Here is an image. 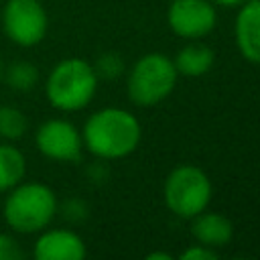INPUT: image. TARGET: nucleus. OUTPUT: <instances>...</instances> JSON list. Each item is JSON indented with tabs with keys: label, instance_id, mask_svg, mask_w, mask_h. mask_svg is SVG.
Returning <instances> with one entry per match:
<instances>
[{
	"label": "nucleus",
	"instance_id": "nucleus-1",
	"mask_svg": "<svg viewBox=\"0 0 260 260\" xmlns=\"http://www.w3.org/2000/svg\"><path fill=\"white\" fill-rule=\"evenodd\" d=\"M81 138L93 156L116 160L134 152L140 140V124L122 108H104L87 118Z\"/></svg>",
	"mask_w": 260,
	"mask_h": 260
},
{
	"label": "nucleus",
	"instance_id": "nucleus-2",
	"mask_svg": "<svg viewBox=\"0 0 260 260\" xmlns=\"http://www.w3.org/2000/svg\"><path fill=\"white\" fill-rule=\"evenodd\" d=\"M2 217L16 234H39L57 215L59 203L55 191L45 183H18L6 191Z\"/></svg>",
	"mask_w": 260,
	"mask_h": 260
},
{
	"label": "nucleus",
	"instance_id": "nucleus-3",
	"mask_svg": "<svg viewBox=\"0 0 260 260\" xmlns=\"http://www.w3.org/2000/svg\"><path fill=\"white\" fill-rule=\"evenodd\" d=\"M95 89L98 75L93 65L77 57L59 61L45 81V95L49 104L61 112H77L85 108L93 100Z\"/></svg>",
	"mask_w": 260,
	"mask_h": 260
},
{
	"label": "nucleus",
	"instance_id": "nucleus-4",
	"mask_svg": "<svg viewBox=\"0 0 260 260\" xmlns=\"http://www.w3.org/2000/svg\"><path fill=\"white\" fill-rule=\"evenodd\" d=\"M177 83L175 63L158 53L138 59L128 77V95L138 106H154L162 102Z\"/></svg>",
	"mask_w": 260,
	"mask_h": 260
},
{
	"label": "nucleus",
	"instance_id": "nucleus-5",
	"mask_svg": "<svg viewBox=\"0 0 260 260\" xmlns=\"http://www.w3.org/2000/svg\"><path fill=\"white\" fill-rule=\"evenodd\" d=\"M165 203L179 217H195L205 211L211 199V183L207 175L193 167L183 165L171 171L165 181Z\"/></svg>",
	"mask_w": 260,
	"mask_h": 260
},
{
	"label": "nucleus",
	"instance_id": "nucleus-6",
	"mask_svg": "<svg viewBox=\"0 0 260 260\" xmlns=\"http://www.w3.org/2000/svg\"><path fill=\"white\" fill-rule=\"evenodd\" d=\"M0 22L6 39L18 47L39 45L49 26L47 10L39 0H6Z\"/></svg>",
	"mask_w": 260,
	"mask_h": 260
},
{
	"label": "nucleus",
	"instance_id": "nucleus-7",
	"mask_svg": "<svg viewBox=\"0 0 260 260\" xmlns=\"http://www.w3.org/2000/svg\"><path fill=\"white\" fill-rule=\"evenodd\" d=\"M37 150L57 162H77L81 158L83 138L79 130L61 118H51L35 130Z\"/></svg>",
	"mask_w": 260,
	"mask_h": 260
},
{
	"label": "nucleus",
	"instance_id": "nucleus-8",
	"mask_svg": "<svg viewBox=\"0 0 260 260\" xmlns=\"http://www.w3.org/2000/svg\"><path fill=\"white\" fill-rule=\"evenodd\" d=\"M167 20L179 37L199 39L215 26V8L209 0H173Z\"/></svg>",
	"mask_w": 260,
	"mask_h": 260
},
{
	"label": "nucleus",
	"instance_id": "nucleus-9",
	"mask_svg": "<svg viewBox=\"0 0 260 260\" xmlns=\"http://www.w3.org/2000/svg\"><path fill=\"white\" fill-rule=\"evenodd\" d=\"M85 254L87 250L81 236L65 228H45L32 244L35 260H83Z\"/></svg>",
	"mask_w": 260,
	"mask_h": 260
},
{
	"label": "nucleus",
	"instance_id": "nucleus-10",
	"mask_svg": "<svg viewBox=\"0 0 260 260\" xmlns=\"http://www.w3.org/2000/svg\"><path fill=\"white\" fill-rule=\"evenodd\" d=\"M236 43L240 53L260 65V0H246L236 18Z\"/></svg>",
	"mask_w": 260,
	"mask_h": 260
},
{
	"label": "nucleus",
	"instance_id": "nucleus-11",
	"mask_svg": "<svg viewBox=\"0 0 260 260\" xmlns=\"http://www.w3.org/2000/svg\"><path fill=\"white\" fill-rule=\"evenodd\" d=\"M191 234L195 236V240L203 246L209 248H217L223 246L232 240V221L219 213H211V211H201L195 217H191Z\"/></svg>",
	"mask_w": 260,
	"mask_h": 260
},
{
	"label": "nucleus",
	"instance_id": "nucleus-12",
	"mask_svg": "<svg viewBox=\"0 0 260 260\" xmlns=\"http://www.w3.org/2000/svg\"><path fill=\"white\" fill-rule=\"evenodd\" d=\"M26 158L24 152L14 144H0V193L10 191L24 181Z\"/></svg>",
	"mask_w": 260,
	"mask_h": 260
},
{
	"label": "nucleus",
	"instance_id": "nucleus-13",
	"mask_svg": "<svg viewBox=\"0 0 260 260\" xmlns=\"http://www.w3.org/2000/svg\"><path fill=\"white\" fill-rule=\"evenodd\" d=\"M213 51L207 47V45H201V43H191L187 47H183L177 57H175V67H177V73H183V75H189V77H197V75H203L211 69L213 65Z\"/></svg>",
	"mask_w": 260,
	"mask_h": 260
},
{
	"label": "nucleus",
	"instance_id": "nucleus-14",
	"mask_svg": "<svg viewBox=\"0 0 260 260\" xmlns=\"http://www.w3.org/2000/svg\"><path fill=\"white\" fill-rule=\"evenodd\" d=\"M6 85H10L16 91H28L39 83V69L30 61H14L4 69L2 73Z\"/></svg>",
	"mask_w": 260,
	"mask_h": 260
},
{
	"label": "nucleus",
	"instance_id": "nucleus-15",
	"mask_svg": "<svg viewBox=\"0 0 260 260\" xmlns=\"http://www.w3.org/2000/svg\"><path fill=\"white\" fill-rule=\"evenodd\" d=\"M26 128H28V120L20 108L8 104L0 106V138L14 142L24 136Z\"/></svg>",
	"mask_w": 260,
	"mask_h": 260
},
{
	"label": "nucleus",
	"instance_id": "nucleus-16",
	"mask_svg": "<svg viewBox=\"0 0 260 260\" xmlns=\"http://www.w3.org/2000/svg\"><path fill=\"white\" fill-rule=\"evenodd\" d=\"M93 69H95L98 79H100V77H102V79H116V77L124 71V59H122L118 53H104V55L95 61Z\"/></svg>",
	"mask_w": 260,
	"mask_h": 260
},
{
	"label": "nucleus",
	"instance_id": "nucleus-17",
	"mask_svg": "<svg viewBox=\"0 0 260 260\" xmlns=\"http://www.w3.org/2000/svg\"><path fill=\"white\" fill-rule=\"evenodd\" d=\"M20 258H24L20 244L10 234L0 232V260H20Z\"/></svg>",
	"mask_w": 260,
	"mask_h": 260
},
{
	"label": "nucleus",
	"instance_id": "nucleus-18",
	"mask_svg": "<svg viewBox=\"0 0 260 260\" xmlns=\"http://www.w3.org/2000/svg\"><path fill=\"white\" fill-rule=\"evenodd\" d=\"M181 258H183V260H215L217 254H215L209 246L199 244V246H193V248L185 250V252L181 254Z\"/></svg>",
	"mask_w": 260,
	"mask_h": 260
},
{
	"label": "nucleus",
	"instance_id": "nucleus-19",
	"mask_svg": "<svg viewBox=\"0 0 260 260\" xmlns=\"http://www.w3.org/2000/svg\"><path fill=\"white\" fill-rule=\"evenodd\" d=\"M63 215L67 219H71V221H79V219H83L87 215V209H85V205L79 199H69L63 205Z\"/></svg>",
	"mask_w": 260,
	"mask_h": 260
},
{
	"label": "nucleus",
	"instance_id": "nucleus-20",
	"mask_svg": "<svg viewBox=\"0 0 260 260\" xmlns=\"http://www.w3.org/2000/svg\"><path fill=\"white\" fill-rule=\"evenodd\" d=\"M148 260H171V254H165V252H154V254H148Z\"/></svg>",
	"mask_w": 260,
	"mask_h": 260
},
{
	"label": "nucleus",
	"instance_id": "nucleus-21",
	"mask_svg": "<svg viewBox=\"0 0 260 260\" xmlns=\"http://www.w3.org/2000/svg\"><path fill=\"white\" fill-rule=\"evenodd\" d=\"M213 2H217V4H221V6H240V4H244L246 0H213Z\"/></svg>",
	"mask_w": 260,
	"mask_h": 260
},
{
	"label": "nucleus",
	"instance_id": "nucleus-22",
	"mask_svg": "<svg viewBox=\"0 0 260 260\" xmlns=\"http://www.w3.org/2000/svg\"><path fill=\"white\" fill-rule=\"evenodd\" d=\"M2 73H4V65H2V59H0V79H2Z\"/></svg>",
	"mask_w": 260,
	"mask_h": 260
}]
</instances>
